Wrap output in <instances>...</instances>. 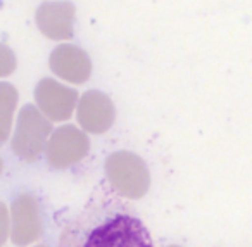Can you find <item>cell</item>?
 I'll use <instances>...</instances> for the list:
<instances>
[{
	"label": "cell",
	"mask_w": 252,
	"mask_h": 247,
	"mask_svg": "<svg viewBox=\"0 0 252 247\" xmlns=\"http://www.w3.org/2000/svg\"><path fill=\"white\" fill-rule=\"evenodd\" d=\"M57 247H154L147 226L114 190L100 187L73 214Z\"/></svg>",
	"instance_id": "obj_1"
},
{
	"label": "cell",
	"mask_w": 252,
	"mask_h": 247,
	"mask_svg": "<svg viewBox=\"0 0 252 247\" xmlns=\"http://www.w3.org/2000/svg\"><path fill=\"white\" fill-rule=\"evenodd\" d=\"M105 178L116 194L131 201L144 197L151 187L147 164L130 150H118L105 159Z\"/></svg>",
	"instance_id": "obj_2"
},
{
	"label": "cell",
	"mask_w": 252,
	"mask_h": 247,
	"mask_svg": "<svg viewBox=\"0 0 252 247\" xmlns=\"http://www.w3.org/2000/svg\"><path fill=\"white\" fill-rule=\"evenodd\" d=\"M52 123L40 112L35 106L26 104L19 111L16 123L14 135H12V152L26 163L38 159L43 149H47L52 137Z\"/></svg>",
	"instance_id": "obj_3"
},
{
	"label": "cell",
	"mask_w": 252,
	"mask_h": 247,
	"mask_svg": "<svg viewBox=\"0 0 252 247\" xmlns=\"http://www.w3.org/2000/svg\"><path fill=\"white\" fill-rule=\"evenodd\" d=\"M88 150H90V140L87 133L73 125H66L52 133L45 154L50 166L56 170H64L80 163L88 154Z\"/></svg>",
	"instance_id": "obj_4"
},
{
	"label": "cell",
	"mask_w": 252,
	"mask_h": 247,
	"mask_svg": "<svg viewBox=\"0 0 252 247\" xmlns=\"http://www.w3.org/2000/svg\"><path fill=\"white\" fill-rule=\"evenodd\" d=\"M11 239L16 246L25 247L40 239L43 233L40 201L33 194H19L11 208Z\"/></svg>",
	"instance_id": "obj_5"
},
{
	"label": "cell",
	"mask_w": 252,
	"mask_h": 247,
	"mask_svg": "<svg viewBox=\"0 0 252 247\" xmlns=\"http://www.w3.org/2000/svg\"><path fill=\"white\" fill-rule=\"evenodd\" d=\"M35 101L43 116L52 121H66L71 118L74 107H78V92L52 78H42L36 83Z\"/></svg>",
	"instance_id": "obj_6"
},
{
	"label": "cell",
	"mask_w": 252,
	"mask_h": 247,
	"mask_svg": "<svg viewBox=\"0 0 252 247\" xmlns=\"http://www.w3.org/2000/svg\"><path fill=\"white\" fill-rule=\"evenodd\" d=\"M114 118V102L104 92L88 90L81 95L80 104L76 107V119L85 132L95 135L105 133L112 126Z\"/></svg>",
	"instance_id": "obj_7"
},
{
	"label": "cell",
	"mask_w": 252,
	"mask_h": 247,
	"mask_svg": "<svg viewBox=\"0 0 252 247\" xmlns=\"http://www.w3.org/2000/svg\"><path fill=\"white\" fill-rule=\"evenodd\" d=\"M49 68L56 76L74 85H81L92 74V61L88 54L78 45L63 43L56 47L49 57Z\"/></svg>",
	"instance_id": "obj_8"
},
{
	"label": "cell",
	"mask_w": 252,
	"mask_h": 247,
	"mask_svg": "<svg viewBox=\"0 0 252 247\" xmlns=\"http://www.w3.org/2000/svg\"><path fill=\"white\" fill-rule=\"evenodd\" d=\"M38 30L50 40H69L74 30V5L69 2H43L36 9Z\"/></svg>",
	"instance_id": "obj_9"
},
{
	"label": "cell",
	"mask_w": 252,
	"mask_h": 247,
	"mask_svg": "<svg viewBox=\"0 0 252 247\" xmlns=\"http://www.w3.org/2000/svg\"><path fill=\"white\" fill-rule=\"evenodd\" d=\"M0 95H2V121H4V128H2V142L7 140L9 128H11V118L12 111L18 102V90L12 85L2 83L0 85Z\"/></svg>",
	"instance_id": "obj_10"
},
{
	"label": "cell",
	"mask_w": 252,
	"mask_h": 247,
	"mask_svg": "<svg viewBox=\"0 0 252 247\" xmlns=\"http://www.w3.org/2000/svg\"><path fill=\"white\" fill-rule=\"evenodd\" d=\"M11 56V52H9V49L5 45H2V74H7L11 73L12 70L16 68V59L14 57H9Z\"/></svg>",
	"instance_id": "obj_11"
},
{
	"label": "cell",
	"mask_w": 252,
	"mask_h": 247,
	"mask_svg": "<svg viewBox=\"0 0 252 247\" xmlns=\"http://www.w3.org/2000/svg\"><path fill=\"white\" fill-rule=\"evenodd\" d=\"M2 209H4V218H5V221H7V212H5V206ZM5 233H7V225H5V230H4V240H5Z\"/></svg>",
	"instance_id": "obj_12"
},
{
	"label": "cell",
	"mask_w": 252,
	"mask_h": 247,
	"mask_svg": "<svg viewBox=\"0 0 252 247\" xmlns=\"http://www.w3.org/2000/svg\"><path fill=\"white\" fill-rule=\"evenodd\" d=\"M35 247H49V246H45V244H40V246H35Z\"/></svg>",
	"instance_id": "obj_13"
},
{
	"label": "cell",
	"mask_w": 252,
	"mask_h": 247,
	"mask_svg": "<svg viewBox=\"0 0 252 247\" xmlns=\"http://www.w3.org/2000/svg\"><path fill=\"white\" fill-rule=\"evenodd\" d=\"M169 247H178V246H169Z\"/></svg>",
	"instance_id": "obj_14"
}]
</instances>
